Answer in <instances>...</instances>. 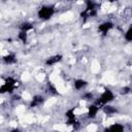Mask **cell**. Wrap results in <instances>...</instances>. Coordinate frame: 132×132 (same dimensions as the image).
I'll return each instance as SVG.
<instances>
[{
  "instance_id": "cell-1",
  "label": "cell",
  "mask_w": 132,
  "mask_h": 132,
  "mask_svg": "<svg viewBox=\"0 0 132 132\" xmlns=\"http://www.w3.org/2000/svg\"><path fill=\"white\" fill-rule=\"evenodd\" d=\"M56 12H57L56 5H54V4H43L37 9L36 14H37L38 20L46 22V21H50L56 14Z\"/></svg>"
},
{
  "instance_id": "cell-2",
  "label": "cell",
  "mask_w": 132,
  "mask_h": 132,
  "mask_svg": "<svg viewBox=\"0 0 132 132\" xmlns=\"http://www.w3.org/2000/svg\"><path fill=\"white\" fill-rule=\"evenodd\" d=\"M116 99V94L112 90L108 89V88H105L103 91H101L100 95L95 99V103L97 105H99L100 107L106 105V104H110L111 102H113Z\"/></svg>"
},
{
  "instance_id": "cell-3",
  "label": "cell",
  "mask_w": 132,
  "mask_h": 132,
  "mask_svg": "<svg viewBox=\"0 0 132 132\" xmlns=\"http://www.w3.org/2000/svg\"><path fill=\"white\" fill-rule=\"evenodd\" d=\"M98 12V5L96 2L92 1V0H86V4H85V8L80 13V18L82 20H89L91 18H94L97 15Z\"/></svg>"
},
{
  "instance_id": "cell-4",
  "label": "cell",
  "mask_w": 132,
  "mask_h": 132,
  "mask_svg": "<svg viewBox=\"0 0 132 132\" xmlns=\"http://www.w3.org/2000/svg\"><path fill=\"white\" fill-rule=\"evenodd\" d=\"M18 87V80L13 77H8L0 84V94L12 93Z\"/></svg>"
},
{
  "instance_id": "cell-5",
  "label": "cell",
  "mask_w": 132,
  "mask_h": 132,
  "mask_svg": "<svg viewBox=\"0 0 132 132\" xmlns=\"http://www.w3.org/2000/svg\"><path fill=\"white\" fill-rule=\"evenodd\" d=\"M114 28V23L112 21H103L101 22L98 27H97V32L99 33V35L105 37L107 36V34Z\"/></svg>"
},
{
  "instance_id": "cell-6",
  "label": "cell",
  "mask_w": 132,
  "mask_h": 132,
  "mask_svg": "<svg viewBox=\"0 0 132 132\" xmlns=\"http://www.w3.org/2000/svg\"><path fill=\"white\" fill-rule=\"evenodd\" d=\"M101 111V107L99 105H97L95 102L91 103L87 108H86V114L87 118L90 120H94L98 117V113Z\"/></svg>"
},
{
  "instance_id": "cell-7",
  "label": "cell",
  "mask_w": 132,
  "mask_h": 132,
  "mask_svg": "<svg viewBox=\"0 0 132 132\" xmlns=\"http://www.w3.org/2000/svg\"><path fill=\"white\" fill-rule=\"evenodd\" d=\"M62 60H63V55L55 54V55H52V56L47 57L44 60V65L47 66V67H54V66L58 65L59 63H61Z\"/></svg>"
},
{
  "instance_id": "cell-8",
  "label": "cell",
  "mask_w": 132,
  "mask_h": 132,
  "mask_svg": "<svg viewBox=\"0 0 132 132\" xmlns=\"http://www.w3.org/2000/svg\"><path fill=\"white\" fill-rule=\"evenodd\" d=\"M76 108L77 107H72L66 110L65 117L67 119V124L68 125H74L77 122V113H76Z\"/></svg>"
},
{
  "instance_id": "cell-9",
  "label": "cell",
  "mask_w": 132,
  "mask_h": 132,
  "mask_svg": "<svg viewBox=\"0 0 132 132\" xmlns=\"http://www.w3.org/2000/svg\"><path fill=\"white\" fill-rule=\"evenodd\" d=\"M72 86H73V89L76 91V92H80L81 90H85L88 86H89V81L85 78H75L72 82Z\"/></svg>"
},
{
  "instance_id": "cell-10",
  "label": "cell",
  "mask_w": 132,
  "mask_h": 132,
  "mask_svg": "<svg viewBox=\"0 0 132 132\" xmlns=\"http://www.w3.org/2000/svg\"><path fill=\"white\" fill-rule=\"evenodd\" d=\"M45 101V98L42 96V95H34L31 99H30V107L31 108H35V107H38L40 105H42Z\"/></svg>"
},
{
  "instance_id": "cell-11",
  "label": "cell",
  "mask_w": 132,
  "mask_h": 132,
  "mask_svg": "<svg viewBox=\"0 0 132 132\" xmlns=\"http://www.w3.org/2000/svg\"><path fill=\"white\" fill-rule=\"evenodd\" d=\"M105 130L106 131H112V132H124L125 131V125L118 123V122H114V123L106 126Z\"/></svg>"
},
{
  "instance_id": "cell-12",
  "label": "cell",
  "mask_w": 132,
  "mask_h": 132,
  "mask_svg": "<svg viewBox=\"0 0 132 132\" xmlns=\"http://www.w3.org/2000/svg\"><path fill=\"white\" fill-rule=\"evenodd\" d=\"M1 60L5 65H13L16 63V56L13 53H8V54L2 56Z\"/></svg>"
},
{
  "instance_id": "cell-13",
  "label": "cell",
  "mask_w": 132,
  "mask_h": 132,
  "mask_svg": "<svg viewBox=\"0 0 132 132\" xmlns=\"http://www.w3.org/2000/svg\"><path fill=\"white\" fill-rule=\"evenodd\" d=\"M101 110L105 114H107V116H112V114H116L118 112V108L114 107V106H111L110 104H106V105L102 106L101 107Z\"/></svg>"
},
{
  "instance_id": "cell-14",
  "label": "cell",
  "mask_w": 132,
  "mask_h": 132,
  "mask_svg": "<svg viewBox=\"0 0 132 132\" xmlns=\"http://www.w3.org/2000/svg\"><path fill=\"white\" fill-rule=\"evenodd\" d=\"M16 38H18V40L21 41L22 43H27L28 40H29V32L20 30L19 33H18V35H16Z\"/></svg>"
},
{
  "instance_id": "cell-15",
  "label": "cell",
  "mask_w": 132,
  "mask_h": 132,
  "mask_svg": "<svg viewBox=\"0 0 132 132\" xmlns=\"http://www.w3.org/2000/svg\"><path fill=\"white\" fill-rule=\"evenodd\" d=\"M19 29L22 30V31L30 32V31H32V30L34 29V26H33V24H31V23H29V22H25V23H22V24L20 25V28H19Z\"/></svg>"
},
{
  "instance_id": "cell-16",
  "label": "cell",
  "mask_w": 132,
  "mask_h": 132,
  "mask_svg": "<svg viewBox=\"0 0 132 132\" xmlns=\"http://www.w3.org/2000/svg\"><path fill=\"white\" fill-rule=\"evenodd\" d=\"M124 39L127 42H131V39H132V28H131V26H129L125 30V32H124Z\"/></svg>"
},
{
  "instance_id": "cell-17",
  "label": "cell",
  "mask_w": 132,
  "mask_h": 132,
  "mask_svg": "<svg viewBox=\"0 0 132 132\" xmlns=\"http://www.w3.org/2000/svg\"><path fill=\"white\" fill-rule=\"evenodd\" d=\"M92 98H93V94L91 92H87L84 94V100L88 101V100H92Z\"/></svg>"
},
{
  "instance_id": "cell-18",
  "label": "cell",
  "mask_w": 132,
  "mask_h": 132,
  "mask_svg": "<svg viewBox=\"0 0 132 132\" xmlns=\"http://www.w3.org/2000/svg\"><path fill=\"white\" fill-rule=\"evenodd\" d=\"M110 3H114V2H118V1H120V0H108Z\"/></svg>"
}]
</instances>
